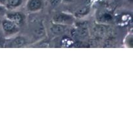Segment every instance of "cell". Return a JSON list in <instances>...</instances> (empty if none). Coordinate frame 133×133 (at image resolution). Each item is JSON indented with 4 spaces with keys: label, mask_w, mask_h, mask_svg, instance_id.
<instances>
[{
    "label": "cell",
    "mask_w": 133,
    "mask_h": 133,
    "mask_svg": "<svg viewBox=\"0 0 133 133\" xmlns=\"http://www.w3.org/2000/svg\"><path fill=\"white\" fill-rule=\"evenodd\" d=\"M1 26L3 32L5 36H12L16 35L19 31V26L5 17L1 21Z\"/></svg>",
    "instance_id": "1"
},
{
    "label": "cell",
    "mask_w": 133,
    "mask_h": 133,
    "mask_svg": "<svg viewBox=\"0 0 133 133\" xmlns=\"http://www.w3.org/2000/svg\"><path fill=\"white\" fill-rule=\"evenodd\" d=\"M46 5V0H26L25 9L29 12L40 11Z\"/></svg>",
    "instance_id": "2"
},
{
    "label": "cell",
    "mask_w": 133,
    "mask_h": 133,
    "mask_svg": "<svg viewBox=\"0 0 133 133\" xmlns=\"http://www.w3.org/2000/svg\"><path fill=\"white\" fill-rule=\"evenodd\" d=\"M5 17L15 23L19 27L23 24L25 19V17L23 12L19 11H16L15 10H7Z\"/></svg>",
    "instance_id": "3"
},
{
    "label": "cell",
    "mask_w": 133,
    "mask_h": 133,
    "mask_svg": "<svg viewBox=\"0 0 133 133\" xmlns=\"http://www.w3.org/2000/svg\"><path fill=\"white\" fill-rule=\"evenodd\" d=\"M53 23H60V24L68 25L71 24L74 22V17L71 14L64 12L56 13L52 18Z\"/></svg>",
    "instance_id": "4"
},
{
    "label": "cell",
    "mask_w": 133,
    "mask_h": 133,
    "mask_svg": "<svg viewBox=\"0 0 133 133\" xmlns=\"http://www.w3.org/2000/svg\"><path fill=\"white\" fill-rule=\"evenodd\" d=\"M68 26L66 25L60 24V23H54L53 25L51 27L50 31L52 35H55V36H58L62 34H63L67 29Z\"/></svg>",
    "instance_id": "5"
},
{
    "label": "cell",
    "mask_w": 133,
    "mask_h": 133,
    "mask_svg": "<svg viewBox=\"0 0 133 133\" xmlns=\"http://www.w3.org/2000/svg\"><path fill=\"white\" fill-rule=\"evenodd\" d=\"M25 0H6L5 6L8 10H14L23 5Z\"/></svg>",
    "instance_id": "6"
},
{
    "label": "cell",
    "mask_w": 133,
    "mask_h": 133,
    "mask_svg": "<svg viewBox=\"0 0 133 133\" xmlns=\"http://www.w3.org/2000/svg\"><path fill=\"white\" fill-rule=\"evenodd\" d=\"M26 42H27V40L25 38L19 36V37H17L14 39L13 44L16 46H22V45H25Z\"/></svg>",
    "instance_id": "7"
},
{
    "label": "cell",
    "mask_w": 133,
    "mask_h": 133,
    "mask_svg": "<svg viewBox=\"0 0 133 133\" xmlns=\"http://www.w3.org/2000/svg\"><path fill=\"white\" fill-rule=\"evenodd\" d=\"M7 10V9L5 5H0V17H5Z\"/></svg>",
    "instance_id": "8"
},
{
    "label": "cell",
    "mask_w": 133,
    "mask_h": 133,
    "mask_svg": "<svg viewBox=\"0 0 133 133\" xmlns=\"http://www.w3.org/2000/svg\"><path fill=\"white\" fill-rule=\"evenodd\" d=\"M62 0H49V2L52 6H57L62 3Z\"/></svg>",
    "instance_id": "9"
},
{
    "label": "cell",
    "mask_w": 133,
    "mask_h": 133,
    "mask_svg": "<svg viewBox=\"0 0 133 133\" xmlns=\"http://www.w3.org/2000/svg\"><path fill=\"white\" fill-rule=\"evenodd\" d=\"M6 0H0V5H5V4H6Z\"/></svg>",
    "instance_id": "10"
}]
</instances>
